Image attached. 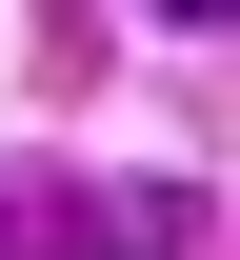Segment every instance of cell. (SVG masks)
I'll return each mask as SVG.
<instances>
[{
	"label": "cell",
	"instance_id": "obj_1",
	"mask_svg": "<svg viewBox=\"0 0 240 260\" xmlns=\"http://www.w3.org/2000/svg\"><path fill=\"white\" fill-rule=\"evenodd\" d=\"M180 240H200L180 180H100V220H80V260H180Z\"/></svg>",
	"mask_w": 240,
	"mask_h": 260
},
{
	"label": "cell",
	"instance_id": "obj_2",
	"mask_svg": "<svg viewBox=\"0 0 240 260\" xmlns=\"http://www.w3.org/2000/svg\"><path fill=\"white\" fill-rule=\"evenodd\" d=\"M80 220H100V180H40V160H0V260H60Z\"/></svg>",
	"mask_w": 240,
	"mask_h": 260
}]
</instances>
